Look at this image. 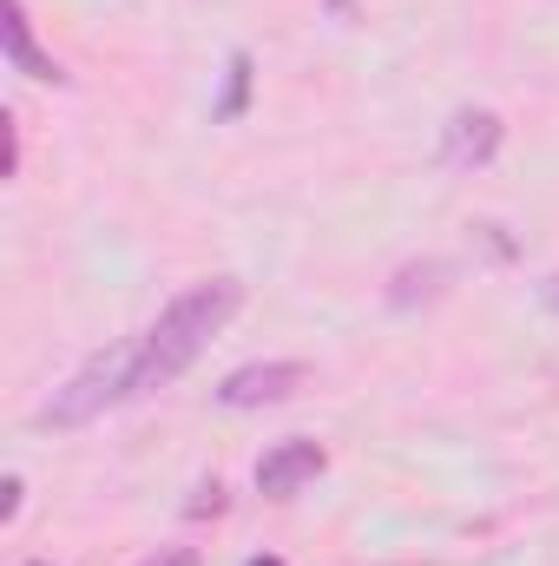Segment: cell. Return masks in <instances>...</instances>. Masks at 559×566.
Returning a JSON list of instances; mask_svg holds the SVG:
<instances>
[{"label":"cell","mask_w":559,"mask_h":566,"mask_svg":"<svg viewBox=\"0 0 559 566\" xmlns=\"http://www.w3.org/2000/svg\"><path fill=\"white\" fill-rule=\"evenodd\" d=\"M494 151H500V119H494V113L467 106V113L447 119V133H441V158H447V165L467 171V165H487Z\"/></svg>","instance_id":"5"},{"label":"cell","mask_w":559,"mask_h":566,"mask_svg":"<svg viewBox=\"0 0 559 566\" xmlns=\"http://www.w3.org/2000/svg\"><path fill=\"white\" fill-rule=\"evenodd\" d=\"M7 60H13V73H27V80H40V86H60L66 73H60V60L53 53H40L33 46V20H27V0H7Z\"/></svg>","instance_id":"6"},{"label":"cell","mask_w":559,"mask_h":566,"mask_svg":"<svg viewBox=\"0 0 559 566\" xmlns=\"http://www.w3.org/2000/svg\"><path fill=\"white\" fill-rule=\"evenodd\" d=\"M238 310H244V283H231V277L191 283L184 296H171L165 316L139 336V376H133V389L145 396V389H165L171 376H184V369L204 356V343H211Z\"/></svg>","instance_id":"1"},{"label":"cell","mask_w":559,"mask_h":566,"mask_svg":"<svg viewBox=\"0 0 559 566\" xmlns=\"http://www.w3.org/2000/svg\"><path fill=\"white\" fill-rule=\"evenodd\" d=\"M303 376H309L303 363H251V369H231V376L218 382V402H224V409H264V402L296 396Z\"/></svg>","instance_id":"3"},{"label":"cell","mask_w":559,"mask_h":566,"mask_svg":"<svg viewBox=\"0 0 559 566\" xmlns=\"http://www.w3.org/2000/svg\"><path fill=\"white\" fill-rule=\"evenodd\" d=\"M323 468H329V454H323L316 441H277V448L257 461V488H264L271 501H289V494H296L303 481H316Z\"/></svg>","instance_id":"4"},{"label":"cell","mask_w":559,"mask_h":566,"mask_svg":"<svg viewBox=\"0 0 559 566\" xmlns=\"http://www.w3.org/2000/svg\"><path fill=\"white\" fill-rule=\"evenodd\" d=\"M139 566H198V554H191V547H165V554H151V560H139Z\"/></svg>","instance_id":"8"},{"label":"cell","mask_w":559,"mask_h":566,"mask_svg":"<svg viewBox=\"0 0 559 566\" xmlns=\"http://www.w3.org/2000/svg\"><path fill=\"white\" fill-rule=\"evenodd\" d=\"M244 566H283V560H271V554H257V560H244Z\"/></svg>","instance_id":"10"},{"label":"cell","mask_w":559,"mask_h":566,"mask_svg":"<svg viewBox=\"0 0 559 566\" xmlns=\"http://www.w3.org/2000/svg\"><path fill=\"white\" fill-rule=\"evenodd\" d=\"M244 93H251V60H244V53H231V93H224L218 119H238V113H244Z\"/></svg>","instance_id":"7"},{"label":"cell","mask_w":559,"mask_h":566,"mask_svg":"<svg viewBox=\"0 0 559 566\" xmlns=\"http://www.w3.org/2000/svg\"><path fill=\"white\" fill-rule=\"evenodd\" d=\"M27 566H46V560H27Z\"/></svg>","instance_id":"11"},{"label":"cell","mask_w":559,"mask_h":566,"mask_svg":"<svg viewBox=\"0 0 559 566\" xmlns=\"http://www.w3.org/2000/svg\"><path fill=\"white\" fill-rule=\"evenodd\" d=\"M540 296H547V310L559 316V277H547V283H540Z\"/></svg>","instance_id":"9"},{"label":"cell","mask_w":559,"mask_h":566,"mask_svg":"<svg viewBox=\"0 0 559 566\" xmlns=\"http://www.w3.org/2000/svg\"><path fill=\"white\" fill-rule=\"evenodd\" d=\"M133 376H139V343H126V349H106V356H93L46 409H40V422L46 428H80L93 422L99 409H119V402H133L139 389H133Z\"/></svg>","instance_id":"2"}]
</instances>
